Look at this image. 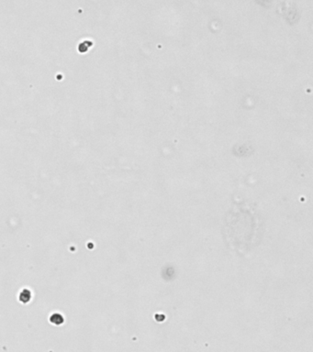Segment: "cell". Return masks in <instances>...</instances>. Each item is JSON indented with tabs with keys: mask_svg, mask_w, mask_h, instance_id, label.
I'll return each instance as SVG.
<instances>
[{
	"mask_svg": "<svg viewBox=\"0 0 313 352\" xmlns=\"http://www.w3.org/2000/svg\"><path fill=\"white\" fill-rule=\"evenodd\" d=\"M30 299H31V292L29 290L25 289L20 292L19 300H20V302H22V303H28Z\"/></svg>",
	"mask_w": 313,
	"mask_h": 352,
	"instance_id": "1",
	"label": "cell"
},
{
	"mask_svg": "<svg viewBox=\"0 0 313 352\" xmlns=\"http://www.w3.org/2000/svg\"><path fill=\"white\" fill-rule=\"evenodd\" d=\"M50 320L54 325H62L63 323V321H64L63 316L62 315H60V314H53V315H52V316H50Z\"/></svg>",
	"mask_w": 313,
	"mask_h": 352,
	"instance_id": "2",
	"label": "cell"
}]
</instances>
